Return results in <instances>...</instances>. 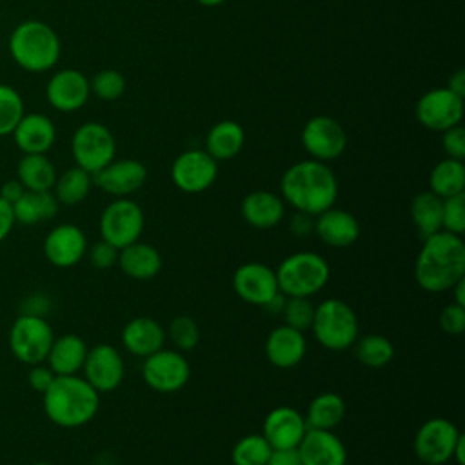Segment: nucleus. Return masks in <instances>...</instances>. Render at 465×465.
I'll return each mask as SVG.
<instances>
[{
	"instance_id": "obj_1",
	"label": "nucleus",
	"mask_w": 465,
	"mask_h": 465,
	"mask_svg": "<svg viewBox=\"0 0 465 465\" xmlns=\"http://www.w3.org/2000/svg\"><path fill=\"white\" fill-rule=\"evenodd\" d=\"M414 280L427 292H449L465 278V242L460 234L438 231L421 238Z\"/></svg>"
},
{
	"instance_id": "obj_2",
	"label": "nucleus",
	"mask_w": 465,
	"mask_h": 465,
	"mask_svg": "<svg viewBox=\"0 0 465 465\" xmlns=\"http://www.w3.org/2000/svg\"><path fill=\"white\" fill-rule=\"evenodd\" d=\"M280 191L283 202L294 211L318 216L336 203L338 178L325 162L300 160L282 174Z\"/></svg>"
},
{
	"instance_id": "obj_3",
	"label": "nucleus",
	"mask_w": 465,
	"mask_h": 465,
	"mask_svg": "<svg viewBox=\"0 0 465 465\" xmlns=\"http://www.w3.org/2000/svg\"><path fill=\"white\" fill-rule=\"evenodd\" d=\"M42 396L45 416L64 429L89 423L100 409V392L80 374L54 376Z\"/></svg>"
},
{
	"instance_id": "obj_4",
	"label": "nucleus",
	"mask_w": 465,
	"mask_h": 465,
	"mask_svg": "<svg viewBox=\"0 0 465 465\" xmlns=\"http://www.w3.org/2000/svg\"><path fill=\"white\" fill-rule=\"evenodd\" d=\"M13 62L29 73H45L60 58L62 44L56 31L42 20H24L9 35Z\"/></svg>"
},
{
	"instance_id": "obj_5",
	"label": "nucleus",
	"mask_w": 465,
	"mask_h": 465,
	"mask_svg": "<svg viewBox=\"0 0 465 465\" xmlns=\"http://www.w3.org/2000/svg\"><path fill=\"white\" fill-rule=\"evenodd\" d=\"M314 340L327 351H347L360 336L354 309L340 298H325L314 305L311 329Z\"/></svg>"
},
{
	"instance_id": "obj_6",
	"label": "nucleus",
	"mask_w": 465,
	"mask_h": 465,
	"mask_svg": "<svg viewBox=\"0 0 465 465\" xmlns=\"http://www.w3.org/2000/svg\"><path fill=\"white\" fill-rule=\"evenodd\" d=\"M274 272L280 292L302 298L318 294L331 278L327 260L314 251H298L285 256Z\"/></svg>"
},
{
	"instance_id": "obj_7",
	"label": "nucleus",
	"mask_w": 465,
	"mask_h": 465,
	"mask_svg": "<svg viewBox=\"0 0 465 465\" xmlns=\"http://www.w3.org/2000/svg\"><path fill=\"white\" fill-rule=\"evenodd\" d=\"M54 332L49 322L40 314L22 312L9 329V349L13 356L25 363H44L53 345Z\"/></svg>"
},
{
	"instance_id": "obj_8",
	"label": "nucleus",
	"mask_w": 465,
	"mask_h": 465,
	"mask_svg": "<svg viewBox=\"0 0 465 465\" xmlns=\"http://www.w3.org/2000/svg\"><path fill=\"white\" fill-rule=\"evenodd\" d=\"M98 229L102 240L109 242L116 249H124L125 245L142 238L145 229L143 209L129 196L114 198L104 207L98 220Z\"/></svg>"
},
{
	"instance_id": "obj_9",
	"label": "nucleus",
	"mask_w": 465,
	"mask_h": 465,
	"mask_svg": "<svg viewBox=\"0 0 465 465\" xmlns=\"http://www.w3.org/2000/svg\"><path fill=\"white\" fill-rule=\"evenodd\" d=\"M71 153L74 165L93 174L114 160L116 140L104 124L85 122L73 133Z\"/></svg>"
},
{
	"instance_id": "obj_10",
	"label": "nucleus",
	"mask_w": 465,
	"mask_h": 465,
	"mask_svg": "<svg viewBox=\"0 0 465 465\" xmlns=\"http://www.w3.org/2000/svg\"><path fill=\"white\" fill-rule=\"evenodd\" d=\"M142 378L149 389L162 394H173L189 383L191 363L183 352L162 347L143 358Z\"/></svg>"
},
{
	"instance_id": "obj_11",
	"label": "nucleus",
	"mask_w": 465,
	"mask_h": 465,
	"mask_svg": "<svg viewBox=\"0 0 465 465\" xmlns=\"http://www.w3.org/2000/svg\"><path fill=\"white\" fill-rule=\"evenodd\" d=\"M460 438V429L449 418H429L414 434V456L425 465H443L452 460V452Z\"/></svg>"
},
{
	"instance_id": "obj_12",
	"label": "nucleus",
	"mask_w": 465,
	"mask_h": 465,
	"mask_svg": "<svg viewBox=\"0 0 465 465\" xmlns=\"http://www.w3.org/2000/svg\"><path fill=\"white\" fill-rule=\"evenodd\" d=\"M216 178L218 162L203 149H187L180 153L171 165V180L182 193H203Z\"/></svg>"
},
{
	"instance_id": "obj_13",
	"label": "nucleus",
	"mask_w": 465,
	"mask_h": 465,
	"mask_svg": "<svg viewBox=\"0 0 465 465\" xmlns=\"http://www.w3.org/2000/svg\"><path fill=\"white\" fill-rule=\"evenodd\" d=\"M302 145L312 160L327 163L343 154L347 147V133L331 116H312L302 129Z\"/></svg>"
},
{
	"instance_id": "obj_14",
	"label": "nucleus",
	"mask_w": 465,
	"mask_h": 465,
	"mask_svg": "<svg viewBox=\"0 0 465 465\" xmlns=\"http://www.w3.org/2000/svg\"><path fill=\"white\" fill-rule=\"evenodd\" d=\"M463 116V98L449 87L427 91L416 104V118L429 131L443 133L460 125Z\"/></svg>"
},
{
	"instance_id": "obj_15",
	"label": "nucleus",
	"mask_w": 465,
	"mask_h": 465,
	"mask_svg": "<svg viewBox=\"0 0 465 465\" xmlns=\"http://www.w3.org/2000/svg\"><path fill=\"white\" fill-rule=\"evenodd\" d=\"M84 378L100 392L116 391L125 376V363L120 351L111 343H98L87 351Z\"/></svg>"
},
{
	"instance_id": "obj_16",
	"label": "nucleus",
	"mask_w": 465,
	"mask_h": 465,
	"mask_svg": "<svg viewBox=\"0 0 465 465\" xmlns=\"http://www.w3.org/2000/svg\"><path fill=\"white\" fill-rule=\"evenodd\" d=\"M231 283L242 302L256 307H263L276 292H280L274 269L262 262H245L238 265Z\"/></svg>"
},
{
	"instance_id": "obj_17",
	"label": "nucleus",
	"mask_w": 465,
	"mask_h": 465,
	"mask_svg": "<svg viewBox=\"0 0 465 465\" xmlns=\"http://www.w3.org/2000/svg\"><path fill=\"white\" fill-rule=\"evenodd\" d=\"M93 185L114 198H127L147 180V167L134 158L113 160L100 171L93 173Z\"/></svg>"
},
{
	"instance_id": "obj_18",
	"label": "nucleus",
	"mask_w": 465,
	"mask_h": 465,
	"mask_svg": "<svg viewBox=\"0 0 465 465\" xmlns=\"http://www.w3.org/2000/svg\"><path fill=\"white\" fill-rule=\"evenodd\" d=\"M91 96L87 76L78 69H60L51 74L45 85V98L49 105L60 113H73L82 109Z\"/></svg>"
},
{
	"instance_id": "obj_19",
	"label": "nucleus",
	"mask_w": 465,
	"mask_h": 465,
	"mask_svg": "<svg viewBox=\"0 0 465 465\" xmlns=\"http://www.w3.org/2000/svg\"><path fill=\"white\" fill-rule=\"evenodd\" d=\"M42 251L51 265L69 269L85 256L87 236L74 223H60L45 234Z\"/></svg>"
},
{
	"instance_id": "obj_20",
	"label": "nucleus",
	"mask_w": 465,
	"mask_h": 465,
	"mask_svg": "<svg viewBox=\"0 0 465 465\" xmlns=\"http://www.w3.org/2000/svg\"><path fill=\"white\" fill-rule=\"evenodd\" d=\"M307 430L303 414L289 405H278L265 414L262 425V436L267 440L272 450L296 449Z\"/></svg>"
},
{
	"instance_id": "obj_21",
	"label": "nucleus",
	"mask_w": 465,
	"mask_h": 465,
	"mask_svg": "<svg viewBox=\"0 0 465 465\" xmlns=\"http://www.w3.org/2000/svg\"><path fill=\"white\" fill-rule=\"evenodd\" d=\"M302 465H347V449L334 430L307 429L296 447Z\"/></svg>"
},
{
	"instance_id": "obj_22",
	"label": "nucleus",
	"mask_w": 465,
	"mask_h": 465,
	"mask_svg": "<svg viewBox=\"0 0 465 465\" xmlns=\"http://www.w3.org/2000/svg\"><path fill=\"white\" fill-rule=\"evenodd\" d=\"M360 222L352 213L345 209L332 205L314 216V234L329 247H351L360 238Z\"/></svg>"
},
{
	"instance_id": "obj_23",
	"label": "nucleus",
	"mask_w": 465,
	"mask_h": 465,
	"mask_svg": "<svg viewBox=\"0 0 465 465\" xmlns=\"http://www.w3.org/2000/svg\"><path fill=\"white\" fill-rule=\"evenodd\" d=\"M305 332L285 323L274 327L265 338V356L276 369H292L305 358Z\"/></svg>"
},
{
	"instance_id": "obj_24",
	"label": "nucleus",
	"mask_w": 465,
	"mask_h": 465,
	"mask_svg": "<svg viewBox=\"0 0 465 465\" xmlns=\"http://www.w3.org/2000/svg\"><path fill=\"white\" fill-rule=\"evenodd\" d=\"M11 136L24 154H45L56 140V127L44 113H25Z\"/></svg>"
},
{
	"instance_id": "obj_25",
	"label": "nucleus",
	"mask_w": 465,
	"mask_h": 465,
	"mask_svg": "<svg viewBox=\"0 0 465 465\" xmlns=\"http://www.w3.org/2000/svg\"><path fill=\"white\" fill-rule=\"evenodd\" d=\"M240 213L247 225L260 231H267L276 227L283 220L285 202L280 194L272 191L256 189L243 196L240 203Z\"/></svg>"
},
{
	"instance_id": "obj_26",
	"label": "nucleus",
	"mask_w": 465,
	"mask_h": 465,
	"mask_svg": "<svg viewBox=\"0 0 465 465\" xmlns=\"http://www.w3.org/2000/svg\"><path fill=\"white\" fill-rule=\"evenodd\" d=\"M122 345L124 349L136 356V358H147L149 354L160 351L165 345V329L149 316H136L129 320L122 329Z\"/></svg>"
},
{
	"instance_id": "obj_27",
	"label": "nucleus",
	"mask_w": 465,
	"mask_h": 465,
	"mask_svg": "<svg viewBox=\"0 0 465 465\" xmlns=\"http://www.w3.org/2000/svg\"><path fill=\"white\" fill-rule=\"evenodd\" d=\"M120 271L138 282L143 280H151L156 274H160L162 267H163V258L160 249H156L154 245L136 240L129 245H125L124 249H120L118 252V263Z\"/></svg>"
},
{
	"instance_id": "obj_28",
	"label": "nucleus",
	"mask_w": 465,
	"mask_h": 465,
	"mask_svg": "<svg viewBox=\"0 0 465 465\" xmlns=\"http://www.w3.org/2000/svg\"><path fill=\"white\" fill-rule=\"evenodd\" d=\"M87 343L78 334H62L53 340V345L47 352V365L56 376H67V374H78L84 367L85 356H87Z\"/></svg>"
},
{
	"instance_id": "obj_29",
	"label": "nucleus",
	"mask_w": 465,
	"mask_h": 465,
	"mask_svg": "<svg viewBox=\"0 0 465 465\" xmlns=\"http://www.w3.org/2000/svg\"><path fill=\"white\" fill-rule=\"evenodd\" d=\"M58 200L53 191H25L13 203L15 223L22 225H36L40 222H47L58 213Z\"/></svg>"
},
{
	"instance_id": "obj_30",
	"label": "nucleus",
	"mask_w": 465,
	"mask_h": 465,
	"mask_svg": "<svg viewBox=\"0 0 465 465\" xmlns=\"http://www.w3.org/2000/svg\"><path fill=\"white\" fill-rule=\"evenodd\" d=\"M245 143V131L238 122L222 120L214 124L205 138V151L216 160L234 158Z\"/></svg>"
},
{
	"instance_id": "obj_31",
	"label": "nucleus",
	"mask_w": 465,
	"mask_h": 465,
	"mask_svg": "<svg viewBox=\"0 0 465 465\" xmlns=\"http://www.w3.org/2000/svg\"><path fill=\"white\" fill-rule=\"evenodd\" d=\"M345 411H347V405L340 394L320 392L311 400L303 418H305L307 429L334 430L345 418Z\"/></svg>"
},
{
	"instance_id": "obj_32",
	"label": "nucleus",
	"mask_w": 465,
	"mask_h": 465,
	"mask_svg": "<svg viewBox=\"0 0 465 465\" xmlns=\"http://www.w3.org/2000/svg\"><path fill=\"white\" fill-rule=\"evenodd\" d=\"M56 176V169L45 154H24L16 165V178L25 191H51Z\"/></svg>"
},
{
	"instance_id": "obj_33",
	"label": "nucleus",
	"mask_w": 465,
	"mask_h": 465,
	"mask_svg": "<svg viewBox=\"0 0 465 465\" xmlns=\"http://www.w3.org/2000/svg\"><path fill=\"white\" fill-rule=\"evenodd\" d=\"M443 198L430 191L418 193L411 202V218L421 238L441 231Z\"/></svg>"
},
{
	"instance_id": "obj_34",
	"label": "nucleus",
	"mask_w": 465,
	"mask_h": 465,
	"mask_svg": "<svg viewBox=\"0 0 465 465\" xmlns=\"http://www.w3.org/2000/svg\"><path fill=\"white\" fill-rule=\"evenodd\" d=\"M429 191L440 198H449L465 191V165L461 160L445 158L429 174Z\"/></svg>"
},
{
	"instance_id": "obj_35",
	"label": "nucleus",
	"mask_w": 465,
	"mask_h": 465,
	"mask_svg": "<svg viewBox=\"0 0 465 465\" xmlns=\"http://www.w3.org/2000/svg\"><path fill=\"white\" fill-rule=\"evenodd\" d=\"M91 187H93L91 173L74 165L56 176V182L51 191L56 196L60 205H76L87 198V194L91 193Z\"/></svg>"
},
{
	"instance_id": "obj_36",
	"label": "nucleus",
	"mask_w": 465,
	"mask_h": 465,
	"mask_svg": "<svg viewBox=\"0 0 465 465\" xmlns=\"http://www.w3.org/2000/svg\"><path fill=\"white\" fill-rule=\"evenodd\" d=\"M352 347H354L356 360L369 369H376V371L383 369L394 358V345L383 334L371 332V334L358 336Z\"/></svg>"
},
{
	"instance_id": "obj_37",
	"label": "nucleus",
	"mask_w": 465,
	"mask_h": 465,
	"mask_svg": "<svg viewBox=\"0 0 465 465\" xmlns=\"http://www.w3.org/2000/svg\"><path fill=\"white\" fill-rule=\"evenodd\" d=\"M272 449L262 432L242 436L231 449L232 465H265Z\"/></svg>"
},
{
	"instance_id": "obj_38",
	"label": "nucleus",
	"mask_w": 465,
	"mask_h": 465,
	"mask_svg": "<svg viewBox=\"0 0 465 465\" xmlns=\"http://www.w3.org/2000/svg\"><path fill=\"white\" fill-rule=\"evenodd\" d=\"M24 114L25 107L22 94L15 87L0 84V138L11 136Z\"/></svg>"
},
{
	"instance_id": "obj_39",
	"label": "nucleus",
	"mask_w": 465,
	"mask_h": 465,
	"mask_svg": "<svg viewBox=\"0 0 465 465\" xmlns=\"http://www.w3.org/2000/svg\"><path fill=\"white\" fill-rule=\"evenodd\" d=\"M165 336L174 345L176 351L185 352V351H193L198 345L202 332H200V327L194 318H191L187 314H180L171 320V323L165 331Z\"/></svg>"
},
{
	"instance_id": "obj_40",
	"label": "nucleus",
	"mask_w": 465,
	"mask_h": 465,
	"mask_svg": "<svg viewBox=\"0 0 465 465\" xmlns=\"http://www.w3.org/2000/svg\"><path fill=\"white\" fill-rule=\"evenodd\" d=\"M89 85H91V93L96 98L104 102H113L124 94L125 78L116 69H102L89 80Z\"/></svg>"
},
{
	"instance_id": "obj_41",
	"label": "nucleus",
	"mask_w": 465,
	"mask_h": 465,
	"mask_svg": "<svg viewBox=\"0 0 465 465\" xmlns=\"http://www.w3.org/2000/svg\"><path fill=\"white\" fill-rule=\"evenodd\" d=\"M283 323L296 331H309L314 316V303L309 298L302 296H287L285 307L282 311Z\"/></svg>"
},
{
	"instance_id": "obj_42",
	"label": "nucleus",
	"mask_w": 465,
	"mask_h": 465,
	"mask_svg": "<svg viewBox=\"0 0 465 465\" xmlns=\"http://www.w3.org/2000/svg\"><path fill=\"white\" fill-rule=\"evenodd\" d=\"M441 231L460 236L465 232V193L443 198Z\"/></svg>"
},
{
	"instance_id": "obj_43",
	"label": "nucleus",
	"mask_w": 465,
	"mask_h": 465,
	"mask_svg": "<svg viewBox=\"0 0 465 465\" xmlns=\"http://www.w3.org/2000/svg\"><path fill=\"white\" fill-rule=\"evenodd\" d=\"M118 252H120V249H116L109 242L98 240L96 243L87 247L85 254L94 269L105 271V269H113L118 263Z\"/></svg>"
},
{
	"instance_id": "obj_44",
	"label": "nucleus",
	"mask_w": 465,
	"mask_h": 465,
	"mask_svg": "<svg viewBox=\"0 0 465 465\" xmlns=\"http://www.w3.org/2000/svg\"><path fill=\"white\" fill-rule=\"evenodd\" d=\"M440 327L443 332L450 336H458L465 331V307L458 305L454 302L447 303L440 312Z\"/></svg>"
},
{
	"instance_id": "obj_45",
	"label": "nucleus",
	"mask_w": 465,
	"mask_h": 465,
	"mask_svg": "<svg viewBox=\"0 0 465 465\" xmlns=\"http://www.w3.org/2000/svg\"><path fill=\"white\" fill-rule=\"evenodd\" d=\"M441 145H443L447 158L463 162V158H465V129L461 125H454V127L443 131Z\"/></svg>"
},
{
	"instance_id": "obj_46",
	"label": "nucleus",
	"mask_w": 465,
	"mask_h": 465,
	"mask_svg": "<svg viewBox=\"0 0 465 465\" xmlns=\"http://www.w3.org/2000/svg\"><path fill=\"white\" fill-rule=\"evenodd\" d=\"M54 372L49 369V365H44V363H36V365H31V371L27 374V383L33 391L44 394L45 389L51 385V381L54 380Z\"/></svg>"
},
{
	"instance_id": "obj_47",
	"label": "nucleus",
	"mask_w": 465,
	"mask_h": 465,
	"mask_svg": "<svg viewBox=\"0 0 465 465\" xmlns=\"http://www.w3.org/2000/svg\"><path fill=\"white\" fill-rule=\"evenodd\" d=\"M289 231L298 238L314 234V216L302 211H294L289 220Z\"/></svg>"
},
{
	"instance_id": "obj_48",
	"label": "nucleus",
	"mask_w": 465,
	"mask_h": 465,
	"mask_svg": "<svg viewBox=\"0 0 465 465\" xmlns=\"http://www.w3.org/2000/svg\"><path fill=\"white\" fill-rule=\"evenodd\" d=\"M265 465H302L296 449H276L271 452Z\"/></svg>"
},
{
	"instance_id": "obj_49",
	"label": "nucleus",
	"mask_w": 465,
	"mask_h": 465,
	"mask_svg": "<svg viewBox=\"0 0 465 465\" xmlns=\"http://www.w3.org/2000/svg\"><path fill=\"white\" fill-rule=\"evenodd\" d=\"M15 225V216H13V205L7 203L2 196H0V242H4L9 232L13 231Z\"/></svg>"
},
{
	"instance_id": "obj_50",
	"label": "nucleus",
	"mask_w": 465,
	"mask_h": 465,
	"mask_svg": "<svg viewBox=\"0 0 465 465\" xmlns=\"http://www.w3.org/2000/svg\"><path fill=\"white\" fill-rule=\"evenodd\" d=\"M25 193V187L20 183L18 178H13V180H7L2 183L0 187V196L7 202V203H15L22 194Z\"/></svg>"
},
{
	"instance_id": "obj_51",
	"label": "nucleus",
	"mask_w": 465,
	"mask_h": 465,
	"mask_svg": "<svg viewBox=\"0 0 465 465\" xmlns=\"http://www.w3.org/2000/svg\"><path fill=\"white\" fill-rule=\"evenodd\" d=\"M447 87L456 93L458 96H465V69H456L450 76H449V82H447Z\"/></svg>"
},
{
	"instance_id": "obj_52",
	"label": "nucleus",
	"mask_w": 465,
	"mask_h": 465,
	"mask_svg": "<svg viewBox=\"0 0 465 465\" xmlns=\"http://www.w3.org/2000/svg\"><path fill=\"white\" fill-rule=\"evenodd\" d=\"M285 300H287V296H285L283 292H276V294L263 305V309H265L269 314H272V316L282 314V311H283V307H285Z\"/></svg>"
},
{
	"instance_id": "obj_53",
	"label": "nucleus",
	"mask_w": 465,
	"mask_h": 465,
	"mask_svg": "<svg viewBox=\"0 0 465 465\" xmlns=\"http://www.w3.org/2000/svg\"><path fill=\"white\" fill-rule=\"evenodd\" d=\"M449 292L452 294V302H454V303L465 307V278L460 280L458 283H454Z\"/></svg>"
},
{
	"instance_id": "obj_54",
	"label": "nucleus",
	"mask_w": 465,
	"mask_h": 465,
	"mask_svg": "<svg viewBox=\"0 0 465 465\" xmlns=\"http://www.w3.org/2000/svg\"><path fill=\"white\" fill-rule=\"evenodd\" d=\"M452 460H454L458 465H465V436H463V434H461V438L458 440V443H456V447H454Z\"/></svg>"
},
{
	"instance_id": "obj_55",
	"label": "nucleus",
	"mask_w": 465,
	"mask_h": 465,
	"mask_svg": "<svg viewBox=\"0 0 465 465\" xmlns=\"http://www.w3.org/2000/svg\"><path fill=\"white\" fill-rule=\"evenodd\" d=\"M200 5H203V7H216V5H220V4H223L225 0H196Z\"/></svg>"
},
{
	"instance_id": "obj_56",
	"label": "nucleus",
	"mask_w": 465,
	"mask_h": 465,
	"mask_svg": "<svg viewBox=\"0 0 465 465\" xmlns=\"http://www.w3.org/2000/svg\"><path fill=\"white\" fill-rule=\"evenodd\" d=\"M31 465H53V463H47V461H36V463H31Z\"/></svg>"
}]
</instances>
